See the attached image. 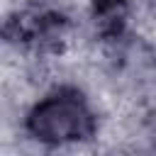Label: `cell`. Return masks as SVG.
Returning a JSON list of instances; mask_svg holds the SVG:
<instances>
[{"label": "cell", "instance_id": "cell-1", "mask_svg": "<svg viewBox=\"0 0 156 156\" xmlns=\"http://www.w3.org/2000/svg\"><path fill=\"white\" fill-rule=\"evenodd\" d=\"M98 112L76 85H56L22 112V134L46 149H66L98 136Z\"/></svg>", "mask_w": 156, "mask_h": 156}, {"label": "cell", "instance_id": "cell-2", "mask_svg": "<svg viewBox=\"0 0 156 156\" xmlns=\"http://www.w3.org/2000/svg\"><path fill=\"white\" fill-rule=\"evenodd\" d=\"M132 12L134 10L129 0H90L88 20L93 32L102 41H117V39H124Z\"/></svg>", "mask_w": 156, "mask_h": 156}]
</instances>
